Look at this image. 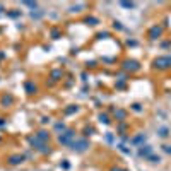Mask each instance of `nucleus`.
I'll use <instances>...</instances> for the list:
<instances>
[{
    "instance_id": "obj_1",
    "label": "nucleus",
    "mask_w": 171,
    "mask_h": 171,
    "mask_svg": "<svg viewBox=\"0 0 171 171\" xmlns=\"http://www.w3.org/2000/svg\"><path fill=\"white\" fill-rule=\"evenodd\" d=\"M27 142H29V144H31V147H33V149H36L40 154H45V156H46V154H50V152H51V149H50L48 144H46V142H41V140L36 137V135L27 137Z\"/></svg>"
},
{
    "instance_id": "obj_25",
    "label": "nucleus",
    "mask_w": 171,
    "mask_h": 171,
    "mask_svg": "<svg viewBox=\"0 0 171 171\" xmlns=\"http://www.w3.org/2000/svg\"><path fill=\"white\" fill-rule=\"evenodd\" d=\"M132 110H133V111H142L140 105H132Z\"/></svg>"
},
{
    "instance_id": "obj_21",
    "label": "nucleus",
    "mask_w": 171,
    "mask_h": 171,
    "mask_svg": "<svg viewBox=\"0 0 171 171\" xmlns=\"http://www.w3.org/2000/svg\"><path fill=\"white\" fill-rule=\"evenodd\" d=\"M92 132H94L92 127H86V128H84V135H86V137H87V135H92Z\"/></svg>"
},
{
    "instance_id": "obj_5",
    "label": "nucleus",
    "mask_w": 171,
    "mask_h": 171,
    "mask_svg": "<svg viewBox=\"0 0 171 171\" xmlns=\"http://www.w3.org/2000/svg\"><path fill=\"white\" fill-rule=\"evenodd\" d=\"M122 67H123V70H127V72H137L139 69H140L137 60H125Z\"/></svg>"
},
{
    "instance_id": "obj_7",
    "label": "nucleus",
    "mask_w": 171,
    "mask_h": 171,
    "mask_svg": "<svg viewBox=\"0 0 171 171\" xmlns=\"http://www.w3.org/2000/svg\"><path fill=\"white\" fill-rule=\"evenodd\" d=\"M161 34H163V27L161 26H152L149 29V40H157Z\"/></svg>"
},
{
    "instance_id": "obj_9",
    "label": "nucleus",
    "mask_w": 171,
    "mask_h": 171,
    "mask_svg": "<svg viewBox=\"0 0 171 171\" xmlns=\"http://www.w3.org/2000/svg\"><path fill=\"white\" fill-rule=\"evenodd\" d=\"M12 103H14V98H12L10 94H4V96H2V99H0V105L4 106V108H9Z\"/></svg>"
},
{
    "instance_id": "obj_28",
    "label": "nucleus",
    "mask_w": 171,
    "mask_h": 171,
    "mask_svg": "<svg viewBox=\"0 0 171 171\" xmlns=\"http://www.w3.org/2000/svg\"><path fill=\"white\" fill-rule=\"evenodd\" d=\"M41 123H43V125L50 123V118H48V116H43V118H41Z\"/></svg>"
},
{
    "instance_id": "obj_14",
    "label": "nucleus",
    "mask_w": 171,
    "mask_h": 171,
    "mask_svg": "<svg viewBox=\"0 0 171 171\" xmlns=\"http://www.w3.org/2000/svg\"><path fill=\"white\" fill-rule=\"evenodd\" d=\"M55 130L58 132V135H60V133H63V132H67V127H65V123H62V122L55 123Z\"/></svg>"
},
{
    "instance_id": "obj_27",
    "label": "nucleus",
    "mask_w": 171,
    "mask_h": 171,
    "mask_svg": "<svg viewBox=\"0 0 171 171\" xmlns=\"http://www.w3.org/2000/svg\"><path fill=\"white\" fill-rule=\"evenodd\" d=\"M163 151L168 152V154H171V146H163Z\"/></svg>"
},
{
    "instance_id": "obj_29",
    "label": "nucleus",
    "mask_w": 171,
    "mask_h": 171,
    "mask_svg": "<svg viewBox=\"0 0 171 171\" xmlns=\"http://www.w3.org/2000/svg\"><path fill=\"white\" fill-rule=\"evenodd\" d=\"M113 26H115V29H123V27H122V24H120V22H116V21L113 22Z\"/></svg>"
},
{
    "instance_id": "obj_19",
    "label": "nucleus",
    "mask_w": 171,
    "mask_h": 171,
    "mask_svg": "<svg viewBox=\"0 0 171 171\" xmlns=\"http://www.w3.org/2000/svg\"><path fill=\"white\" fill-rule=\"evenodd\" d=\"M120 5L125 7V9H133V7H135V4H133V2H122Z\"/></svg>"
},
{
    "instance_id": "obj_22",
    "label": "nucleus",
    "mask_w": 171,
    "mask_h": 171,
    "mask_svg": "<svg viewBox=\"0 0 171 171\" xmlns=\"http://www.w3.org/2000/svg\"><path fill=\"white\" fill-rule=\"evenodd\" d=\"M22 4H24V5H27V7H33V9L38 7V4H36V2H22Z\"/></svg>"
},
{
    "instance_id": "obj_4",
    "label": "nucleus",
    "mask_w": 171,
    "mask_h": 171,
    "mask_svg": "<svg viewBox=\"0 0 171 171\" xmlns=\"http://www.w3.org/2000/svg\"><path fill=\"white\" fill-rule=\"evenodd\" d=\"M74 140H75V132L74 130H67V132L58 135V142H60L62 146H70Z\"/></svg>"
},
{
    "instance_id": "obj_24",
    "label": "nucleus",
    "mask_w": 171,
    "mask_h": 171,
    "mask_svg": "<svg viewBox=\"0 0 171 171\" xmlns=\"http://www.w3.org/2000/svg\"><path fill=\"white\" fill-rule=\"evenodd\" d=\"M51 36H53V40H58V36H60V33H58L57 29H53V31H51Z\"/></svg>"
},
{
    "instance_id": "obj_33",
    "label": "nucleus",
    "mask_w": 171,
    "mask_h": 171,
    "mask_svg": "<svg viewBox=\"0 0 171 171\" xmlns=\"http://www.w3.org/2000/svg\"><path fill=\"white\" fill-rule=\"evenodd\" d=\"M123 171H128V170H123Z\"/></svg>"
},
{
    "instance_id": "obj_15",
    "label": "nucleus",
    "mask_w": 171,
    "mask_h": 171,
    "mask_svg": "<svg viewBox=\"0 0 171 171\" xmlns=\"http://www.w3.org/2000/svg\"><path fill=\"white\" fill-rule=\"evenodd\" d=\"M86 22H87V24H91V26H96L99 21L96 19V17H91V16H89V17H86Z\"/></svg>"
},
{
    "instance_id": "obj_13",
    "label": "nucleus",
    "mask_w": 171,
    "mask_h": 171,
    "mask_svg": "<svg viewBox=\"0 0 171 171\" xmlns=\"http://www.w3.org/2000/svg\"><path fill=\"white\" fill-rule=\"evenodd\" d=\"M62 77H63V72H62L60 69H57V70H53V72H51V79H53V82L60 81Z\"/></svg>"
},
{
    "instance_id": "obj_17",
    "label": "nucleus",
    "mask_w": 171,
    "mask_h": 171,
    "mask_svg": "<svg viewBox=\"0 0 171 171\" xmlns=\"http://www.w3.org/2000/svg\"><path fill=\"white\" fill-rule=\"evenodd\" d=\"M82 7H84V4H77V5H72V7H70V12H81Z\"/></svg>"
},
{
    "instance_id": "obj_31",
    "label": "nucleus",
    "mask_w": 171,
    "mask_h": 171,
    "mask_svg": "<svg viewBox=\"0 0 171 171\" xmlns=\"http://www.w3.org/2000/svg\"><path fill=\"white\" fill-rule=\"evenodd\" d=\"M9 16H10V17H17V16H21V12H9Z\"/></svg>"
},
{
    "instance_id": "obj_10",
    "label": "nucleus",
    "mask_w": 171,
    "mask_h": 171,
    "mask_svg": "<svg viewBox=\"0 0 171 171\" xmlns=\"http://www.w3.org/2000/svg\"><path fill=\"white\" fill-rule=\"evenodd\" d=\"M34 135L40 139L41 142H46V144H48V140H50V133H48L46 130H40L38 133H34Z\"/></svg>"
},
{
    "instance_id": "obj_30",
    "label": "nucleus",
    "mask_w": 171,
    "mask_h": 171,
    "mask_svg": "<svg viewBox=\"0 0 171 171\" xmlns=\"http://www.w3.org/2000/svg\"><path fill=\"white\" fill-rule=\"evenodd\" d=\"M110 171H123V170H122V168H118V166H111Z\"/></svg>"
},
{
    "instance_id": "obj_8",
    "label": "nucleus",
    "mask_w": 171,
    "mask_h": 171,
    "mask_svg": "<svg viewBox=\"0 0 171 171\" xmlns=\"http://www.w3.org/2000/svg\"><path fill=\"white\" fill-rule=\"evenodd\" d=\"M139 156H142V157H149V156H152V147L140 146V147H139Z\"/></svg>"
},
{
    "instance_id": "obj_12",
    "label": "nucleus",
    "mask_w": 171,
    "mask_h": 171,
    "mask_svg": "<svg viewBox=\"0 0 171 171\" xmlns=\"http://www.w3.org/2000/svg\"><path fill=\"white\" fill-rule=\"evenodd\" d=\"M115 118H116V120H120V122H123V120L127 118V111H125V110H120V108H118V110H115Z\"/></svg>"
},
{
    "instance_id": "obj_26",
    "label": "nucleus",
    "mask_w": 171,
    "mask_h": 171,
    "mask_svg": "<svg viewBox=\"0 0 171 171\" xmlns=\"http://www.w3.org/2000/svg\"><path fill=\"white\" fill-rule=\"evenodd\" d=\"M108 36H110V33H99V34H98L99 40H103V38H108Z\"/></svg>"
},
{
    "instance_id": "obj_32",
    "label": "nucleus",
    "mask_w": 171,
    "mask_h": 171,
    "mask_svg": "<svg viewBox=\"0 0 171 171\" xmlns=\"http://www.w3.org/2000/svg\"><path fill=\"white\" fill-rule=\"evenodd\" d=\"M5 125V122H4V118H0V127H4Z\"/></svg>"
},
{
    "instance_id": "obj_2",
    "label": "nucleus",
    "mask_w": 171,
    "mask_h": 171,
    "mask_svg": "<svg viewBox=\"0 0 171 171\" xmlns=\"http://www.w3.org/2000/svg\"><path fill=\"white\" fill-rule=\"evenodd\" d=\"M70 149L75 152H86L89 149V142H87V139H75L70 144Z\"/></svg>"
},
{
    "instance_id": "obj_23",
    "label": "nucleus",
    "mask_w": 171,
    "mask_h": 171,
    "mask_svg": "<svg viewBox=\"0 0 171 171\" xmlns=\"http://www.w3.org/2000/svg\"><path fill=\"white\" fill-rule=\"evenodd\" d=\"M159 135H161V137H168V135H170V133H168V128H161V130H159Z\"/></svg>"
},
{
    "instance_id": "obj_16",
    "label": "nucleus",
    "mask_w": 171,
    "mask_h": 171,
    "mask_svg": "<svg viewBox=\"0 0 171 171\" xmlns=\"http://www.w3.org/2000/svg\"><path fill=\"white\" fill-rule=\"evenodd\" d=\"M99 122L101 123H105V125H108V123H110V118H108V115H99Z\"/></svg>"
},
{
    "instance_id": "obj_3",
    "label": "nucleus",
    "mask_w": 171,
    "mask_h": 171,
    "mask_svg": "<svg viewBox=\"0 0 171 171\" xmlns=\"http://www.w3.org/2000/svg\"><path fill=\"white\" fill-rule=\"evenodd\" d=\"M152 65L157 70H168V69H171V57H157L152 62Z\"/></svg>"
},
{
    "instance_id": "obj_20",
    "label": "nucleus",
    "mask_w": 171,
    "mask_h": 171,
    "mask_svg": "<svg viewBox=\"0 0 171 171\" xmlns=\"http://www.w3.org/2000/svg\"><path fill=\"white\" fill-rule=\"evenodd\" d=\"M79 108L77 106H70V108H65V115H72V113H75Z\"/></svg>"
},
{
    "instance_id": "obj_11",
    "label": "nucleus",
    "mask_w": 171,
    "mask_h": 171,
    "mask_svg": "<svg viewBox=\"0 0 171 171\" xmlns=\"http://www.w3.org/2000/svg\"><path fill=\"white\" fill-rule=\"evenodd\" d=\"M24 87H26V92H27V94H36V91H38V89H36V86H34V84H33L31 81L26 82Z\"/></svg>"
},
{
    "instance_id": "obj_18",
    "label": "nucleus",
    "mask_w": 171,
    "mask_h": 171,
    "mask_svg": "<svg viewBox=\"0 0 171 171\" xmlns=\"http://www.w3.org/2000/svg\"><path fill=\"white\" fill-rule=\"evenodd\" d=\"M142 140H146V135H144V133H142V135H137V137L133 139L132 142H133V144H140Z\"/></svg>"
},
{
    "instance_id": "obj_6",
    "label": "nucleus",
    "mask_w": 171,
    "mask_h": 171,
    "mask_svg": "<svg viewBox=\"0 0 171 171\" xmlns=\"http://www.w3.org/2000/svg\"><path fill=\"white\" fill-rule=\"evenodd\" d=\"M24 161H26V157L22 154H14L7 159V163L10 164V166H19V164H22Z\"/></svg>"
}]
</instances>
